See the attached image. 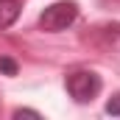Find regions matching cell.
<instances>
[{
    "instance_id": "3",
    "label": "cell",
    "mask_w": 120,
    "mask_h": 120,
    "mask_svg": "<svg viewBox=\"0 0 120 120\" xmlns=\"http://www.w3.org/2000/svg\"><path fill=\"white\" fill-rule=\"evenodd\" d=\"M20 17V0H0V31Z\"/></svg>"
},
{
    "instance_id": "2",
    "label": "cell",
    "mask_w": 120,
    "mask_h": 120,
    "mask_svg": "<svg viewBox=\"0 0 120 120\" xmlns=\"http://www.w3.org/2000/svg\"><path fill=\"white\" fill-rule=\"evenodd\" d=\"M67 92L78 103H90L101 92V75L92 73V70H75V73L67 75Z\"/></svg>"
},
{
    "instance_id": "4",
    "label": "cell",
    "mask_w": 120,
    "mask_h": 120,
    "mask_svg": "<svg viewBox=\"0 0 120 120\" xmlns=\"http://www.w3.org/2000/svg\"><path fill=\"white\" fill-rule=\"evenodd\" d=\"M0 73L3 75H17V61L8 56H0Z\"/></svg>"
},
{
    "instance_id": "5",
    "label": "cell",
    "mask_w": 120,
    "mask_h": 120,
    "mask_svg": "<svg viewBox=\"0 0 120 120\" xmlns=\"http://www.w3.org/2000/svg\"><path fill=\"white\" fill-rule=\"evenodd\" d=\"M106 115H115V117H120V92H117V95H112V98L106 101Z\"/></svg>"
},
{
    "instance_id": "1",
    "label": "cell",
    "mask_w": 120,
    "mask_h": 120,
    "mask_svg": "<svg viewBox=\"0 0 120 120\" xmlns=\"http://www.w3.org/2000/svg\"><path fill=\"white\" fill-rule=\"evenodd\" d=\"M78 17V3L73 0H59V3H50L42 14H39V28L48 31V34H59V31L70 28Z\"/></svg>"
},
{
    "instance_id": "6",
    "label": "cell",
    "mask_w": 120,
    "mask_h": 120,
    "mask_svg": "<svg viewBox=\"0 0 120 120\" xmlns=\"http://www.w3.org/2000/svg\"><path fill=\"white\" fill-rule=\"evenodd\" d=\"M14 117H17V120H22V117H34V120H39L42 115H39L36 109H17V112H14Z\"/></svg>"
}]
</instances>
